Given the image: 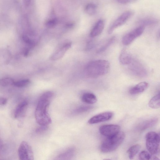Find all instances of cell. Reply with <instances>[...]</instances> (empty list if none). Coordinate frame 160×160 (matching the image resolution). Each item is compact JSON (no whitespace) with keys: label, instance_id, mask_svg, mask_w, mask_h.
I'll return each instance as SVG.
<instances>
[{"label":"cell","instance_id":"277c9868","mask_svg":"<svg viewBox=\"0 0 160 160\" xmlns=\"http://www.w3.org/2000/svg\"><path fill=\"white\" fill-rule=\"evenodd\" d=\"M147 148L150 154L154 155L159 151L160 137L159 135L154 132H148L145 136Z\"/></svg>","mask_w":160,"mask_h":160},{"label":"cell","instance_id":"5b68a950","mask_svg":"<svg viewBox=\"0 0 160 160\" xmlns=\"http://www.w3.org/2000/svg\"><path fill=\"white\" fill-rule=\"evenodd\" d=\"M18 154L21 160H33L34 154L31 147L26 142L23 141L20 144L18 149Z\"/></svg>","mask_w":160,"mask_h":160},{"label":"cell","instance_id":"603a6c76","mask_svg":"<svg viewBox=\"0 0 160 160\" xmlns=\"http://www.w3.org/2000/svg\"><path fill=\"white\" fill-rule=\"evenodd\" d=\"M15 81L13 78H4L0 79V86L6 87L10 85H13Z\"/></svg>","mask_w":160,"mask_h":160},{"label":"cell","instance_id":"e0dca14e","mask_svg":"<svg viewBox=\"0 0 160 160\" xmlns=\"http://www.w3.org/2000/svg\"><path fill=\"white\" fill-rule=\"evenodd\" d=\"M132 59L131 56L125 49H123L119 57V60L121 64L128 65Z\"/></svg>","mask_w":160,"mask_h":160},{"label":"cell","instance_id":"ffe728a7","mask_svg":"<svg viewBox=\"0 0 160 160\" xmlns=\"http://www.w3.org/2000/svg\"><path fill=\"white\" fill-rule=\"evenodd\" d=\"M141 146L138 144L133 145L130 147L127 151L128 157L130 159H133L139 152Z\"/></svg>","mask_w":160,"mask_h":160},{"label":"cell","instance_id":"f546056e","mask_svg":"<svg viewBox=\"0 0 160 160\" xmlns=\"http://www.w3.org/2000/svg\"><path fill=\"white\" fill-rule=\"evenodd\" d=\"M7 102V99L4 97L0 96V105H5Z\"/></svg>","mask_w":160,"mask_h":160},{"label":"cell","instance_id":"3957f363","mask_svg":"<svg viewBox=\"0 0 160 160\" xmlns=\"http://www.w3.org/2000/svg\"><path fill=\"white\" fill-rule=\"evenodd\" d=\"M125 137L124 132L120 131L113 136L107 137L101 145V151L104 153H107L114 151L122 143Z\"/></svg>","mask_w":160,"mask_h":160},{"label":"cell","instance_id":"44dd1931","mask_svg":"<svg viewBox=\"0 0 160 160\" xmlns=\"http://www.w3.org/2000/svg\"><path fill=\"white\" fill-rule=\"evenodd\" d=\"M115 37L114 36L110 38L105 44L98 49L97 51V52L98 53H102L105 51L113 43L115 40Z\"/></svg>","mask_w":160,"mask_h":160},{"label":"cell","instance_id":"2e32d148","mask_svg":"<svg viewBox=\"0 0 160 160\" xmlns=\"http://www.w3.org/2000/svg\"><path fill=\"white\" fill-rule=\"evenodd\" d=\"M148 86V84L147 82H141L132 88L130 89L129 92L132 95L138 94L145 91Z\"/></svg>","mask_w":160,"mask_h":160},{"label":"cell","instance_id":"83f0119b","mask_svg":"<svg viewBox=\"0 0 160 160\" xmlns=\"http://www.w3.org/2000/svg\"><path fill=\"white\" fill-rule=\"evenodd\" d=\"M57 19L53 18L47 21L45 23V25L48 28H52L54 27L57 24Z\"/></svg>","mask_w":160,"mask_h":160},{"label":"cell","instance_id":"7402d4cb","mask_svg":"<svg viewBox=\"0 0 160 160\" xmlns=\"http://www.w3.org/2000/svg\"><path fill=\"white\" fill-rule=\"evenodd\" d=\"M97 7L96 5L92 3L87 4L85 8L86 12L88 14L90 15H93L95 14L97 11Z\"/></svg>","mask_w":160,"mask_h":160},{"label":"cell","instance_id":"d6a6232c","mask_svg":"<svg viewBox=\"0 0 160 160\" xmlns=\"http://www.w3.org/2000/svg\"><path fill=\"white\" fill-rule=\"evenodd\" d=\"M74 24L72 23H68L66 25V26L68 28H70L72 27L73 26Z\"/></svg>","mask_w":160,"mask_h":160},{"label":"cell","instance_id":"9a60e30c","mask_svg":"<svg viewBox=\"0 0 160 160\" xmlns=\"http://www.w3.org/2000/svg\"><path fill=\"white\" fill-rule=\"evenodd\" d=\"M75 152L73 147H70L58 154L56 158L57 160H68L72 158Z\"/></svg>","mask_w":160,"mask_h":160},{"label":"cell","instance_id":"4316f807","mask_svg":"<svg viewBox=\"0 0 160 160\" xmlns=\"http://www.w3.org/2000/svg\"><path fill=\"white\" fill-rule=\"evenodd\" d=\"M139 159L140 160H149L151 159V156L148 152L145 151H142L139 155Z\"/></svg>","mask_w":160,"mask_h":160},{"label":"cell","instance_id":"cb8c5ba5","mask_svg":"<svg viewBox=\"0 0 160 160\" xmlns=\"http://www.w3.org/2000/svg\"><path fill=\"white\" fill-rule=\"evenodd\" d=\"M30 82L29 79H24L15 81L13 85L17 87L22 88L28 85Z\"/></svg>","mask_w":160,"mask_h":160},{"label":"cell","instance_id":"d6986e66","mask_svg":"<svg viewBox=\"0 0 160 160\" xmlns=\"http://www.w3.org/2000/svg\"><path fill=\"white\" fill-rule=\"evenodd\" d=\"M148 105L150 107L153 109H157L160 107V93H158L153 97L149 101Z\"/></svg>","mask_w":160,"mask_h":160},{"label":"cell","instance_id":"f1b7e54d","mask_svg":"<svg viewBox=\"0 0 160 160\" xmlns=\"http://www.w3.org/2000/svg\"><path fill=\"white\" fill-rule=\"evenodd\" d=\"M41 126L36 130L37 132H41L46 130L48 129L47 126L40 125Z\"/></svg>","mask_w":160,"mask_h":160},{"label":"cell","instance_id":"8fae6325","mask_svg":"<svg viewBox=\"0 0 160 160\" xmlns=\"http://www.w3.org/2000/svg\"><path fill=\"white\" fill-rule=\"evenodd\" d=\"M28 102L25 100L20 102L16 106L14 113V117L15 118H22L24 116L26 111Z\"/></svg>","mask_w":160,"mask_h":160},{"label":"cell","instance_id":"1f68e13d","mask_svg":"<svg viewBox=\"0 0 160 160\" xmlns=\"http://www.w3.org/2000/svg\"><path fill=\"white\" fill-rule=\"evenodd\" d=\"M31 1V0H23L24 4L26 7H28Z\"/></svg>","mask_w":160,"mask_h":160},{"label":"cell","instance_id":"7c38bea8","mask_svg":"<svg viewBox=\"0 0 160 160\" xmlns=\"http://www.w3.org/2000/svg\"><path fill=\"white\" fill-rule=\"evenodd\" d=\"M71 42L65 44L52 55L51 59L52 60L55 61L61 58L64 55L66 52L71 48Z\"/></svg>","mask_w":160,"mask_h":160},{"label":"cell","instance_id":"8992f818","mask_svg":"<svg viewBox=\"0 0 160 160\" xmlns=\"http://www.w3.org/2000/svg\"><path fill=\"white\" fill-rule=\"evenodd\" d=\"M133 14L130 11H127L119 16L111 25L108 30V33L110 34L117 28L125 23Z\"/></svg>","mask_w":160,"mask_h":160},{"label":"cell","instance_id":"ba28073f","mask_svg":"<svg viewBox=\"0 0 160 160\" xmlns=\"http://www.w3.org/2000/svg\"><path fill=\"white\" fill-rule=\"evenodd\" d=\"M120 127L115 124H107L101 126L99 128L100 132L107 137L113 136L119 132Z\"/></svg>","mask_w":160,"mask_h":160},{"label":"cell","instance_id":"30bf717a","mask_svg":"<svg viewBox=\"0 0 160 160\" xmlns=\"http://www.w3.org/2000/svg\"><path fill=\"white\" fill-rule=\"evenodd\" d=\"M113 115V113L110 112L101 113L91 118L88 122L90 124H94L105 122L110 119Z\"/></svg>","mask_w":160,"mask_h":160},{"label":"cell","instance_id":"9c48e42d","mask_svg":"<svg viewBox=\"0 0 160 160\" xmlns=\"http://www.w3.org/2000/svg\"><path fill=\"white\" fill-rule=\"evenodd\" d=\"M128 65L130 70L135 75L143 77L146 76L147 74L145 68L139 62L132 59Z\"/></svg>","mask_w":160,"mask_h":160},{"label":"cell","instance_id":"7a4b0ae2","mask_svg":"<svg viewBox=\"0 0 160 160\" xmlns=\"http://www.w3.org/2000/svg\"><path fill=\"white\" fill-rule=\"evenodd\" d=\"M109 62L104 60H99L89 62L86 68V72L89 76L95 78L107 74L110 68Z\"/></svg>","mask_w":160,"mask_h":160},{"label":"cell","instance_id":"4dcf8cb0","mask_svg":"<svg viewBox=\"0 0 160 160\" xmlns=\"http://www.w3.org/2000/svg\"><path fill=\"white\" fill-rule=\"evenodd\" d=\"M118 3L122 4H126L133 0H116Z\"/></svg>","mask_w":160,"mask_h":160},{"label":"cell","instance_id":"5bb4252c","mask_svg":"<svg viewBox=\"0 0 160 160\" xmlns=\"http://www.w3.org/2000/svg\"><path fill=\"white\" fill-rule=\"evenodd\" d=\"M104 26V22L102 19H100L97 22L92 29L90 36L94 37L99 35L102 31Z\"/></svg>","mask_w":160,"mask_h":160},{"label":"cell","instance_id":"d4e9b609","mask_svg":"<svg viewBox=\"0 0 160 160\" xmlns=\"http://www.w3.org/2000/svg\"><path fill=\"white\" fill-rule=\"evenodd\" d=\"M157 20L153 18L145 19L141 20L140 23L142 25L144 26L150 25L154 24L157 22Z\"/></svg>","mask_w":160,"mask_h":160},{"label":"cell","instance_id":"52a82bcc","mask_svg":"<svg viewBox=\"0 0 160 160\" xmlns=\"http://www.w3.org/2000/svg\"><path fill=\"white\" fill-rule=\"evenodd\" d=\"M144 28V26H140L126 34L122 39V44L125 45L130 44L142 34Z\"/></svg>","mask_w":160,"mask_h":160},{"label":"cell","instance_id":"4fadbf2b","mask_svg":"<svg viewBox=\"0 0 160 160\" xmlns=\"http://www.w3.org/2000/svg\"><path fill=\"white\" fill-rule=\"evenodd\" d=\"M11 59V54L7 48L0 49V66L8 64Z\"/></svg>","mask_w":160,"mask_h":160},{"label":"cell","instance_id":"6da1fadb","mask_svg":"<svg viewBox=\"0 0 160 160\" xmlns=\"http://www.w3.org/2000/svg\"><path fill=\"white\" fill-rule=\"evenodd\" d=\"M53 95L52 92L48 91L43 93L39 98L35 116L36 122L40 125L48 126L52 122L48 109Z\"/></svg>","mask_w":160,"mask_h":160},{"label":"cell","instance_id":"484cf974","mask_svg":"<svg viewBox=\"0 0 160 160\" xmlns=\"http://www.w3.org/2000/svg\"><path fill=\"white\" fill-rule=\"evenodd\" d=\"M92 108L90 106H83L76 109L73 111V113L74 114H79L89 110Z\"/></svg>","mask_w":160,"mask_h":160},{"label":"cell","instance_id":"ac0fdd59","mask_svg":"<svg viewBox=\"0 0 160 160\" xmlns=\"http://www.w3.org/2000/svg\"><path fill=\"white\" fill-rule=\"evenodd\" d=\"M82 101L88 104H93L97 101L96 96L92 93L90 92L85 93L82 96Z\"/></svg>","mask_w":160,"mask_h":160}]
</instances>
